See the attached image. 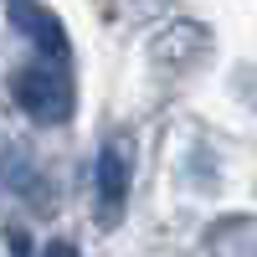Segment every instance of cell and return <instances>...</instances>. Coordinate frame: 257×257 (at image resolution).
Returning <instances> with one entry per match:
<instances>
[{
	"label": "cell",
	"mask_w": 257,
	"mask_h": 257,
	"mask_svg": "<svg viewBox=\"0 0 257 257\" xmlns=\"http://www.w3.org/2000/svg\"><path fill=\"white\" fill-rule=\"evenodd\" d=\"M41 257H82V252H77L72 242H52V247H47V252H41Z\"/></svg>",
	"instance_id": "obj_4"
},
{
	"label": "cell",
	"mask_w": 257,
	"mask_h": 257,
	"mask_svg": "<svg viewBox=\"0 0 257 257\" xmlns=\"http://www.w3.org/2000/svg\"><path fill=\"white\" fill-rule=\"evenodd\" d=\"M128 180H134V155H128V139L103 144L98 155V221L113 226L128 206Z\"/></svg>",
	"instance_id": "obj_2"
},
{
	"label": "cell",
	"mask_w": 257,
	"mask_h": 257,
	"mask_svg": "<svg viewBox=\"0 0 257 257\" xmlns=\"http://www.w3.org/2000/svg\"><path fill=\"white\" fill-rule=\"evenodd\" d=\"M16 103L26 108L36 123H62L72 118V77L62 62H41V67H21L11 77Z\"/></svg>",
	"instance_id": "obj_1"
},
{
	"label": "cell",
	"mask_w": 257,
	"mask_h": 257,
	"mask_svg": "<svg viewBox=\"0 0 257 257\" xmlns=\"http://www.w3.org/2000/svg\"><path fill=\"white\" fill-rule=\"evenodd\" d=\"M11 21L26 36H36V52L47 57V62H67L72 57V47H67V31H62V21L52 16V11H41V6H26V0H16L11 6Z\"/></svg>",
	"instance_id": "obj_3"
}]
</instances>
